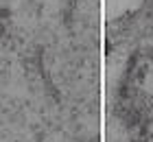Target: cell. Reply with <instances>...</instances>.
Returning <instances> with one entry per match:
<instances>
[{
  "mask_svg": "<svg viewBox=\"0 0 153 142\" xmlns=\"http://www.w3.org/2000/svg\"><path fill=\"white\" fill-rule=\"evenodd\" d=\"M123 118L134 142H153V57L134 66L123 90Z\"/></svg>",
  "mask_w": 153,
  "mask_h": 142,
  "instance_id": "obj_1",
  "label": "cell"
}]
</instances>
